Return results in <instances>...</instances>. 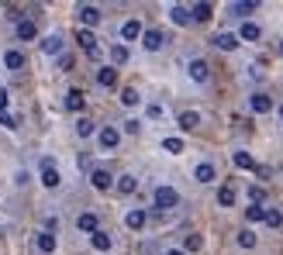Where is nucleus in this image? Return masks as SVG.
Returning <instances> with one entry per match:
<instances>
[{"mask_svg": "<svg viewBox=\"0 0 283 255\" xmlns=\"http://www.w3.org/2000/svg\"><path fill=\"white\" fill-rule=\"evenodd\" d=\"M152 203L159 210H173V207H180V193L173 190V187H155L152 190Z\"/></svg>", "mask_w": 283, "mask_h": 255, "instance_id": "1", "label": "nucleus"}, {"mask_svg": "<svg viewBox=\"0 0 283 255\" xmlns=\"http://www.w3.org/2000/svg\"><path fill=\"white\" fill-rule=\"evenodd\" d=\"M76 42H79V49H83V52H86V56H90L93 63L100 59V45H97V35H93V31L79 28V31H76Z\"/></svg>", "mask_w": 283, "mask_h": 255, "instance_id": "2", "label": "nucleus"}, {"mask_svg": "<svg viewBox=\"0 0 283 255\" xmlns=\"http://www.w3.org/2000/svg\"><path fill=\"white\" fill-rule=\"evenodd\" d=\"M76 17H79V24L90 31L93 24H100V7H97V3H79V7H76Z\"/></svg>", "mask_w": 283, "mask_h": 255, "instance_id": "3", "label": "nucleus"}, {"mask_svg": "<svg viewBox=\"0 0 283 255\" xmlns=\"http://www.w3.org/2000/svg\"><path fill=\"white\" fill-rule=\"evenodd\" d=\"M14 35H17V42H35V38H38V24L28 21V17H21V21L14 24Z\"/></svg>", "mask_w": 283, "mask_h": 255, "instance_id": "4", "label": "nucleus"}, {"mask_svg": "<svg viewBox=\"0 0 283 255\" xmlns=\"http://www.w3.org/2000/svg\"><path fill=\"white\" fill-rule=\"evenodd\" d=\"M90 187H93V190H111V187H114V176H111L104 166H97V169H90Z\"/></svg>", "mask_w": 283, "mask_h": 255, "instance_id": "5", "label": "nucleus"}, {"mask_svg": "<svg viewBox=\"0 0 283 255\" xmlns=\"http://www.w3.org/2000/svg\"><path fill=\"white\" fill-rule=\"evenodd\" d=\"M97 141H100V148H107V152H111V148H118V145H121V131H118V128H100V131H97Z\"/></svg>", "mask_w": 283, "mask_h": 255, "instance_id": "6", "label": "nucleus"}, {"mask_svg": "<svg viewBox=\"0 0 283 255\" xmlns=\"http://www.w3.org/2000/svg\"><path fill=\"white\" fill-rule=\"evenodd\" d=\"M187 72H190L194 83H208V79H211V65L204 63V59H194V63L187 65Z\"/></svg>", "mask_w": 283, "mask_h": 255, "instance_id": "7", "label": "nucleus"}, {"mask_svg": "<svg viewBox=\"0 0 283 255\" xmlns=\"http://www.w3.org/2000/svg\"><path fill=\"white\" fill-rule=\"evenodd\" d=\"M142 45H145L148 52H159V49L166 45V35L155 31V28H148V31H142Z\"/></svg>", "mask_w": 283, "mask_h": 255, "instance_id": "8", "label": "nucleus"}, {"mask_svg": "<svg viewBox=\"0 0 283 255\" xmlns=\"http://www.w3.org/2000/svg\"><path fill=\"white\" fill-rule=\"evenodd\" d=\"M142 31H145V28H142L139 17H132V21H125V24H121V38H125V42H135V38H142Z\"/></svg>", "mask_w": 283, "mask_h": 255, "instance_id": "9", "label": "nucleus"}, {"mask_svg": "<svg viewBox=\"0 0 283 255\" xmlns=\"http://www.w3.org/2000/svg\"><path fill=\"white\" fill-rule=\"evenodd\" d=\"M259 38H263V28L256 21H245L242 31H238V42H259Z\"/></svg>", "mask_w": 283, "mask_h": 255, "instance_id": "10", "label": "nucleus"}, {"mask_svg": "<svg viewBox=\"0 0 283 255\" xmlns=\"http://www.w3.org/2000/svg\"><path fill=\"white\" fill-rule=\"evenodd\" d=\"M214 45H217L221 52H235V49H238V35H231V31H221V35H214Z\"/></svg>", "mask_w": 283, "mask_h": 255, "instance_id": "11", "label": "nucleus"}, {"mask_svg": "<svg viewBox=\"0 0 283 255\" xmlns=\"http://www.w3.org/2000/svg\"><path fill=\"white\" fill-rule=\"evenodd\" d=\"M97 83L107 86V90L118 86V69H114V65H100V69H97Z\"/></svg>", "mask_w": 283, "mask_h": 255, "instance_id": "12", "label": "nucleus"}, {"mask_svg": "<svg viewBox=\"0 0 283 255\" xmlns=\"http://www.w3.org/2000/svg\"><path fill=\"white\" fill-rule=\"evenodd\" d=\"M249 107H252L256 114H270V111H273V100H270L266 93H252V97H249Z\"/></svg>", "mask_w": 283, "mask_h": 255, "instance_id": "13", "label": "nucleus"}, {"mask_svg": "<svg viewBox=\"0 0 283 255\" xmlns=\"http://www.w3.org/2000/svg\"><path fill=\"white\" fill-rule=\"evenodd\" d=\"M59 183H63L59 169H56V166H42V187H45V190H56Z\"/></svg>", "mask_w": 283, "mask_h": 255, "instance_id": "14", "label": "nucleus"}, {"mask_svg": "<svg viewBox=\"0 0 283 255\" xmlns=\"http://www.w3.org/2000/svg\"><path fill=\"white\" fill-rule=\"evenodd\" d=\"M35 245H38V252H42V255H52V252H56V235H52V231H38Z\"/></svg>", "mask_w": 283, "mask_h": 255, "instance_id": "15", "label": "nucleus"}, {"mask_svg": "<svg viewBox=\"0 0 283 255\" xmlns=\"http://www.w3.org/2000/svg\"><path fill=\"white\" fill-rule=\"evenodd\" d=\"M194 180H197V183H214V180H217V169H214L211 162H201V166L194 169Z\"/></svg>", "mask_w": 283, "mask_h": 255, "instance_id": "16", "label": "nucleus"}, {"mask_svg": "<svg viewBox=\"0 0 283 255\" xmlns=\"http://www.w3.org/2000/svg\"><path fill=\"white\" fill-rule=\"evenodd\" d=\"M235 200H238V190H235V183H224V187L217 190V203H221V207H235Z\"/></svg>", "mask_w": 283, "mask_h": 255, "instance_id": "17", "label": "nucleus"}, {"mask_svg": "<svg viewBox=\"0 0 283 255\" xmlns=\"http://www.w3.org/2000/svg\"><path fill=\"white\" fill-rule=\"evenodd\" d=\"M145 221H148V214H145V210H139V207L125 214V224H128L132 231H142V228H145Z\"/></svg>", "mask_w": 283, "mask_h": 255, "instance_id": "18", "label": "nucleus"}, {"mask_svg": "<svg viewBox=\"0 0 283 255\" xmlns=\"http://www.w3.org/2000/svg\"><path fill=\"white\" fill-rule=\"evenodd\" d=\"M42 52H49V56H63V35H45V42H42Z\"/></svg>", "mask_w": 283, "mask_h": 255, "instance_id": "19", "label": "nucleus"}, {"mask_svg": "<svg viewBox=\"0 0 283 255\" xmlns=\"http://www.w3.org/2000/svg\"><path fill=\"white\" fill-rule=\"evenodd\" d=\"M76 228L86 231V235H93V231H100V221H97V214H79L76 217Z\"/></svg>", "mask_w": 283, "mask_h": 255, "instance_id": "20", "label": "nucleus"}, {"mask_svg": "<svg viewBox=\"0 0 283 255\" xmlns=\"http://www.w3.org/2000/svg\"><path fill=\"white\" fill-rule=\"evenodd\" d=\"M211 14H214V7H211V3H194V7H190V21H197V24L211 21Z\"/></svg>", "mask_w": 283, "mask_h": 255, "instance_id": "21", "label": "nucleus"}, {"mask_svg": "<svg viewBox=\"0 0 283 255\" xmlns=\"http://www.w3.org/2000/svg\"><path fill=\"white\" fill-rule=\"evenodd\" d=\"M3 65H7L10 72H17V69H24V56H21L17 49H7V52H3Z\"/></svg>", "mask_w": 283, "mask_h": 255, "instance_id": "22", "label": "nucleus"}, {"mask_svg": "<svg viewBox=\"0 0 283 255\" xmlns=\"http://www.w3.org/2000/svg\"><path fill=\"white\" fill-rule=\"evenodd\" d=\"M83 104H86V93H83V90H70V93H66V111L76 114V111H83Z\"/></svg>", "mask_w": 283, "mask_h": 255, "instance_id": "23", "label": "nucleus"}, {"mask_svg": "<svg viewBox=\"0 0 283 255\" xmlns=\"http://www.w3.org/2000/svg\"><path fill=\"white\" fill-rule=\"evenodd\" d=\"M169 17H173V24H180V28H187V24H190V7H183V3H176V7H169Z\"/></svg>", "mask_w": 283, "mask_h": 255, "instance_id": "24", "label": "nucleus"}, {"mask_svg": "<svg viewBox=\"0 0 283 255\" xmlns=\"http://www.w3.org/2000/svg\"><path fill=\"white\" fill-rule=\"evenodd\" d=\"M90 245H93L97 252H111V235H104V231H93V235H90Z\"/></svg>", "mask_w": 283, "mask_h": 255, "instance_id": "25", "label": "nucleus"}, {"mask_svg": "<svg viewBox=\"0 0 283 255\" xmlns=\"http://www.w3.org/2000/svg\"><path fill=\"white\" fill-rule=\"evenodd\" d=\"M197 125H201V114H197V111H183V114H180V128H183V131H194Z\"/></svg>", "mask_w": 283, "mask_h": 255, "instance_id": "26", "label": "nucleus"}, {"mask_svg": "<svg viewBox=\"0 0 283 255\" xmlns=\"http://www.w3.org/2000/svg\"><path fill=\"white\" fill-rule=\"evenodd\" d=\"M128 63V49L125 45H111V65L118 69V65H125Z\"/></svg>", "mask_w": 283, "mask_h": 255, "instance_id": "27", "label": "nucleus"}, {"mask_svg": "<svg viewBox=\"0 0 283 255\" xmlns=\"http://www.w3.org/2000/svg\"><path fill=\"white\" fill-rule=\"evenodd\" d=\"M114 187H118V193H135V187H139V180H135L132 173H125V176H121V180H118Z\"/></svg>", "mask_w": 283, "mask_h": 255, "instance_id": "28", "label": "nucleus"}, {"mask_svg": "<svg viewBox=\"0 0 283 255\" xmlns=\"http://www.w3.org/2000/svg\"><path fill=\"white\" fill-rule=\"evenodd\" d=\"M228 10H231V14H238V17H249V14L256 10V3H252V0H238V3H231Z\"/></svg>", "mask_w": 283, "mask_h": 255, "instance_id": "29", "label": "nucleus"}, {"mask_svg": "<svg viewBox=\"0 0 283 255\" xmlns=\"http://www.w3.org/2000/svg\"><path fill=\"white\" fill-rule=\"evenodd\" d=\"M139 90H135V86H125V90H121V104H125V107H139Z\"/></svg>", "mask_w": 283, "mask_h": 255, "instance_id": "30", "label": "nucleus"}, {"mask_svg": "<svg viewBox=\"0 0 283 255\" xmlns=\"http://www.w3.org/2000/svg\"><path fill=\"white\" fill-rule=\"evenodd\" d=\"M231 162H235L238 169H256V162H252V155H249V152H235V155H231Z\"/></svg>", "mask_w": 283, "mask_h": 255, "instance_id": "31", "label": "nucleus"}, {"mask_svg": "<svg viewBox=\"0 0 283 255\" xmlns=\"http://www.w3.org/2000/svg\"><path fill=\"white\" fill-rule=\"evenodd\" d=\"M201 249H204V238L201 235H187L183 238V252H201Z\"/></svg>", "mask_w": 283, "mask_h": 255, "instance_id": "32", "label": "nucleus"}, {"mask_svg": "<svg viewBox=\"0 0 283 255\" xmlns=\"http://www.w3.org/2000/svg\"><path fill=\"white\" fill-rule=\"evenodd\" d=\"M263 221H266L270 228H280V224H283V214L277 210V207H266V214H263Z\"/></svg>", "mask_w": 283, "mask_h": 255, "instance_id": "33", "label": "nucleus"}, {"mask_svg": "<svg viewBox=\"0 0 283 255\" xmlns=\"http://www.w3.org/2000/svg\"><path fill=\"white\" fill-rule=\"evenodd\" d=\"M93 131H97V128H93L90 118H79V121H76V134H79V138H90Z\"/></svg>", "mask_w": 283, "mask_h": 255, "instance_id": "34", "label": "nucleus"}, {"mask_svg": "<svg viewBox=\"0 0 283 255\" xmlns=\"http://www.w3.org/2000/svg\"><path fill=\"white\" fill-rule=\"evenodd\" d=\"M162 148H166L169 155H180V152H183V138H162Z\"/></svg>", "mask_w": 283, "mask_h": 255, "instance_id": "35", "label": "nucleus"}, {"mask_svg": "<svg viewBox=\"0 0 283 255\" xmlns=\"http://www.w3.org/2000/svg\"><path fill=\"white\" fill-rule=\"evenodd\" d=\"M263 214H266V207H263V203H252V207H245V221H263Z\"/></svg>", "mask_w": 283, "mask_h": 255, "instance_id": "36", "label": "nucleus"}, {"mask_svg": "<svg viewBox=\"0 0 283 255\" xmlns=\"http://www.w3.org/2000/svg\"><path fill=\"white\" fill-rule=\"evenodd\" d=\"M238 245H242V249H256V235H252L249 228H245V231H238Z\"/></svg>", "mask_w": 283, "mask_h": 255, "instance_id": "37", "label": "nucleus"}, {"mask_svg": "<svg viewBox=\"0 0 283 255\" xmlns=\"http://www.w3.org/2000/svg\"><path fill=\"white\" fill-rule=\"evenodd\" d=\"M0 125H3V128H17V118H14L7 107H0Z\"/></svg>", "mask_w": 283, "mask_h": 255, "instance_id": "38", "label": "nucleus"}, {"mask_svg": "<svg viewBox=\"0 0 283 255\" xmlns=\"http://www.w3.org/2000/svg\"><path fill=\"white\" fill-rule=\"evenodd\" d=\"M249 196H252V203H263L266 200V190L263 187H249Z\"/></svg>", "mask_w": 283, "mask_h": 255, "instance_id": "39", "label": "nucleus"}, {"mask_svg": "<svg viewBox=\"0 0 283 255\" xmlns=\"http://www.w3.org/2000/svg\"><path fill=\"white\" fill-rule=\"evenodd\" d=\"M59 69H72V56L63 52V56H59Z\"/></svg>", "mask_w": 283, "mask_h": 255, "instance_id": "40", "label": "nucleus"}, {"mask_svg": "<svg viewBox=\"0 0 283 255\" xmlns=\"http://www.w3.org/2000/svg\"><path fill=\"white\" fill-rule=\"evenodd\" d=\"M148 118H162V107L159 104H148Z\"/></svg>", "mask_w": 283, "mask_h": 255, "instance_id": "41", "label": "nucleus"}, {"mask_svg": "<svg viewBox=\"0 0 283 255\" xmlns=\"http://www.w3.org/2000/svg\"><path fill=\"white\" fill-rule=\"evenodd\" d=\"M125 131L128 134H139V121H125Z\"/></svg>", "mask_w": 283, "mask_h": 255, "instance_id": "42", "label": "nucleus"}, {"mask_svg": "<svg viewBox=\"0 0 283 255\" xmlns=\"http://www.w3.org/2000/svg\"><path fill=\"white\" fill-rule=\"evenodd\" d=\"M166 255H187V252H183V249H169Z\"/></svg>", "mask_w": 283, "mask_h": 255, "instance_id": "43", "label": "nucleus"}, {"mask_svg": "<svg viewBox=\"0 0 283 255\" xmlns=\"http://www.w3.org/2000/svg\"><path fill=\"white\" fill-rule=\"evenodd\" d=\"M280 118H283V104H280Z\"/></svg>", "mask_w": 283, "mask_h": 255, "instance_id": "44", "label": "nucleus"}, {"mask_svg": "<svg viewBox=\"0 0 283 255\" xmlns=\"http://www.w3.org/2000/svg\"><path fill=\"white\" fill-rule=\"evenodd\" d=\"M280 56H283V45H280Z\"/></svg>", "mask_w": 283, "mask_h": 255, "instance_id": "45", "label": "nucleus"}]
</instances>
